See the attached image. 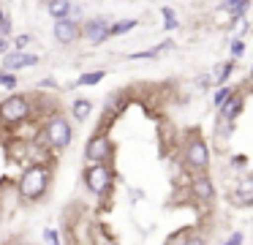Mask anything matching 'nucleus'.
I'll list each match as a JSON object with an SVG mask.
<instances>
[{
  "label": "nucleus",
  "instance_id": "13",
  "mask_svg": "<svg viewBox=\"0 0 253 245\" xmlns=\"http://www.w3.org/2000/svg\"><path fill=\"white\" fill-rule=\"evenodd\" d=\"M251 5V0H220V11L229 14V25H234L237 19H242Z\"/></svg>",
  "mask_w": 253,
  "mask_h": 245
},
{
  "label": "nucleus",
  "instance_id": "23",
  "mask_svg": "<svg viewBox=\"0 0 253 245\" xmlns=\"http://www.w3.org/2000/svg\"><path fill=\"white\" fill-rule=\"evenodd\" d=\"M234 93V87H229V85H220V87H215V96H212V103H215V109H220L226 103V98Z\"/></svg>",
  "mask_w": 253,
  "mask_h": 245
},
{
  "label": "nucleus",
  "instance_id": "16",
  "mask_svg": "<svg viewBox=\"0 0 253 245\" xmlns=\"http://www.w3.org/2000/svg\"><path fill=\"white\" fill-rule=\"evenodd\" d=\"M90 112H93V103H90L87 98H77V101L71 103V114H74V120H79V123H84V120L90 117Z\"/></svg>",
  "mask_w": 253,
  "mask_h": 245
},
{
  "label": "nucleus",
  "instance_id": "1",
  "mask_svg": "<svg viewBox=\"0 0 253 245\" xmlns=\"http://www.w3.org/2000/svg\"><path fill=\"white\" fill-rule=\"evenodd\" d=\"M182 166L193 174H202L212 163V150H210L207 139L202 136V131H188L182 139Z\"/></svg>",
  "mask_w": 253,
  "mask_h": 245
},
{
  "label": "nucleus",
  "instance_id": "19",
  "mask_svg": "<svg viewBox=\"0 0 253 245\" xmlns=\"http://www.w3.org/2000/svg\"><path fill=\"white\" fill-rule=\"evenodd\" d=\"M174 44L171 41H164V44H158V47H153V49H144V52H133V54H128L131 60H150V57H158L164 49H171Z\"/></svg>",
  "mask_w": 253,
  "mask_h": 245
},
{
  "label": "nucleus",
  "instance_id": "27",
  "mask_svg": "<svg viewBox=\"0 0 253 245\" xmlns=\"http://www.w3.org/2000/svg\"><path fill=\"white\" fill-rule=\"evenodd\" d=\"M180 245H207V237H204V234H196V232H191V234H188V237L182 240Z\"/></svg>",
  "mask_w": 253,
  "mask_h": 245
},
{
  "label": "nucleus",
  "instance_id": "20",
  "mask_svg": "<svg viewBox=\"0 0 253 245\" xmlns=\"http://www.w3.org/2000/svg\"><path fill=\"white\" fill-rule=\"evenodd\" d=\"M136 25H139L136 19H120V22H112V25H109V38H112V36H126V33H131Z\"/></svg>",
  "mask_w": 253,
  "mask_h": 245
},
{
  "label": "nucleus",
  "instance_id": "34",
  "mask_svg": "<svg viewBox=\"0 0 253 245\" xmlns=\"http://www.w3.org/2000/svg\"><path fill=\"white\" fill-rule=\"evenodd\" d=\"M0 19H3V11H0Z\"/></svg>",
  "mask_w": 253,
  "mask_h": 245
},
{
  "label": "nucleus",
  "instance_id": "25",
  "mask_svg": "<svg viewBox=\"0 0 253 245\" xmlns=\"http://www.w3.org/2000/svg\"><path fill=\"white\" fill-rule=\"evenodd\" d=\"M220 245H245V234H242L240 229H237V232H231V234H229V237H226Z\"/></svg>",
  "mask_w": 253,
  "mask_h": 245
},
{
  "label": "nucleus",
  "instance_id": "18",
  "mask_svg": "<svg viewBox=\"0 0 253 245\" xmlns=\"http://www.w3.org/2000/svg\"><path fill=\"white\" fill-rule=\"evenodd\" d=\"M212 134L218 136V139H229V136L234 134V120H226V117H220V114H218V120H215V128H212Z\"/></svg>",
  "mask_w": 253,
  "mask_h": 245
},
{
  "label": "nucleus",
  "instance_id": "35",
  "mask_svg": "<svg viewBox=\"0 0 253 245\" xmlns=\"http://www.w3.org/2000/svg\"><path fill=\"white\" fill-rule=\"evenodd\" d=\"M44 3H49V0H44Z\"/></svg>",
  "mask_w": 253,
  "mask_h": 245
},
{
  "label": "nucleus",
  "instance_id": "14",
  "mask_svg": "<svg viewBox=\"0 0 253 245\" xmlns=\"http://www.w3.org/2000/svg\"><path fill=\"white\" fill-rule=\"evenodd\" d=\"M49 14H52V19H66V16H71V8H74V3L71 0H49Z\"/></svg>",
  "mask_w": 253,
  "mask_h": 245
},
{
  "label": "nucleus",
  "instance_id": "32",
  "mask_svg": "<svg viewBox=\"0 0 253 245\" xmlns=\"http://www.w3.org/2000/svg\"><path fill=\"white\" fill-rule=\"evenodd\" d=\"M11 52V44H8V38H0V54H8Z\"/></svg>",
  "mask_w": 253,
  "mask_h": 245
},
{
  "label": "nucleus",
  "instance_id": "8",
  "mask_svg": "<svg viewBox=\"0 0 253 245\" xmlns=\"http://www.w3.org/2000/svg\"><path fill=\"white\" fill-rule=\"evenodd\" d=\"M82 36L87 38L93 47H98V44H104L106 38H109V22H106L104 16H93V19H87L82 25Z\"/></svg>",
  "mask_w": 253,
  "mask_h": 245
},
{
  "label": "nucleus",
  "instance_id": "5",
  "mask_svg": "<svg viewBox=\"0 0 253 245\" xmlns=\"http://www.w3.org/2000/svg\"><path fill=\"white\" fill-rule=\"evenodd\" d=\"M44 139H46V145L55 147V150H66V147L74 142L71 123H68L63 114H52V120L46 123V128H44Z\"/></svg>",
  "mask_w": 253,
  "mask_h": 245
},
{
  "label": "nucleus",
  "instance_id": "9",
  "mask_svg": "<svg viewBox=\"0 0 253 245\" xmlns=\"http://www.w3.org/2000/svg\"><path fill=\"white\" fill-rule=\"evenodd\" d=\"M52 30H55V38H57V41H60V44H66V47H68V44H74L79 36H82V27L77 25V19H74V16H66V19H57Z\"/></svg>",
  "mask_w": 253,
  "mask_h": 245
},
{
  "label": "nucleus",
  "instance_id": "2",
  "mask_svg": "<svg viewBox=\"0 0 253 245\" xmlns=\"http://www.w3.org/2000/svg\"><path fill=\"white\" fill-rule=\"evenodd\" d=\"M49 185H52V169L44 166V163H33L19 177V196L25 201H39L46 196Z\"/></svg>",
  "mask_w": 253,
  "mask_h": 245
},
{
  "label": "nucleus",
  "instance_id": "26",
  "mask_svg": "<svg viewBox=\"0 0 253 245\" xmlns=\"http://www.w3.org/2000/svg\"><path fill=\"white\" fill-rule=\"evenodd\" d=\"M0 87H6V90H14V87H17V76H14L11 71L0 74Z\"/></svg>",
  "mask_w": 253,
  "mask_h": 245
},
{
  "label": "nucleus",
  "instance_id": "31",
  "mask_svg": "<svg viewBox=\"0 0 253 245\" xmlns=\"http://www.w3.org/2000/svg\"><path fill=\"white\" fill-rule=\"evenodd\" d=\"M8 33H11V19H8V14H3V19H0V38H6Z\"/></svg>",
  "mask_w": 253,
  "mask_h": 245
},
{
  "label": "nucleus",
  "instance_id": "12",
  "mask_svg": "<svg viewBox=\"0 0 253 245\" xmlns=\"http://www.w3.org/2000/svg\"><path fill=\"white\" fill-rule=\"evenodd\" d=\"M39 57L30 52H8L3 54V68L6 71H17V68H28V65H36Z\"/></svg>",
  "mask_w": 253,
  "mask_h": 245
},
{
  "label": "nucleus",
  "instance_id": "30",
  "mask_svg": "<svg viewBox=\"0 0 253 245\" xmlns=\"http://www.w3.org/2000/svg\"><path fill=\"white\" fill-rule=\"evenodd\" d=\"M44 240L49 245H60V234H57L55 229H44Z\"/></svg>",
  "mask_w": 253,
  "mask_h": 245
},
{
  "label": "nucleus",
  "instance_id": "29",
  "mask_svg": "<svg viewBox=\"0 0 253 245\" xmlns=\"http://www.w3.org/2000/svg\"><path fill=\"white\" fill-rule=\"evenodd\" d=\"M30 44H33V36H28V33L14 38V47H17V52H25V47H30Z\"/></svg>",
  "mask_w": 253,
  "mask_h": 245
},
{
  "label": "nucleus",
  "instance_id": "28",
  "mask_svg": "<svg viewBox=\"0 0 253 245\" xmlns=\"http://www.w3.org/2000/svg\"><path fill=\"white\" fill-rule=\"evenodd\" d=\"M229 166H231V169H245V166H248V155H242V152L231 155V158H229Z\"/></svg>",
  "mask_w": 253,
  "mask_h": 245
},
{
  "label": "nucleus",
  "instance_id": "17",
  "mask_svg": "<svg viewBox=\"0 0 253 245\" xmlns=\"http://www.w3.org/2000/svg\"><path fill=\"white\" fill-rule=\"evenodd\" d=\"M234 68H237L234 60H226V63H220L218 68H215L218 74H212V85H218V87H220V85H226V82H229V76L234 74Z\"/></svg>",
  "mask_w": 253,
  "mask_h": 245
},
{
  "label": "nucleus",
  "instance_id": "22",
  "mask_svg": "<svg viewBox=\"0 0 253 245\" xmlns=\"http://www.w3.org/2000/svg\"><path fill=\"white\" fill-rule=\"evenodd\" d=\"M104 76H106V71H87V74H82V76H79V79H77V85H79V87H90V85H98V82L104 79Z\"/></svg>",
  "mask_w": 253,
  "mask_h": 245
},
{
  "label": "nucleus",
  "instance_id": "3",
  "mask_svg": "<svg viewBox=\"0 0 253 245\" xmlns=\"http://www.w3.org/2000/svg\"><path fill=\"white\" fill-rule=\"evenodd\" d=\"M115 177L117 174L109 163H87V169H84V188L93 196L104 199V196H109V191L115 188Z\"/></svg>",
  "mask_w": 253,
  "mask_h": 245
},
{
  "label": "nucleus",
  "instance_id": "4",
  "mask_svg": "<svg viewBox=\"0 0 253 245\" xmlns=\"http://www.w3.org/2000/svg\"><path fill=\"white\" fill-rule=\"evenodd\" d=\"M84 158L87 163H109L115 158V142L106 131H95L84 145Z\"/></svg>",
  "mask_w": 253,
  "mask_h": 245
},
{
  "label": "nucleus",
  "instance_id": "15",
  "mask_svg": "<svg viewBox=\"0 0 253 245\" xmlns=\"http://www.w3.org/2000/svg\"><path fill=\"white\" fill-rule=\"evenodd\" d=\"M123 109H126V93H123V90L112 93V96L106 98V114H109V117H115V114H120Z\"/></svg>",
  "mask_w": 253,
  "mask_h": 245
},
{
  "label": "nucleus",
  "instance_id": "6",
  "mask_svg": "<svg viewBox=\"0 0 253 245\" xmlns=\"http://www.w3.org/2000/svg\"><path fill=\"white\" fill-rule=\"evenodd\" d=\"M188 191H191L193 201H199V204H215V199H218V188H215V180L210 177L207 172L202 174H193L191 177V185H188Z\"/></svg>",
  "mask_w": 253,
  "mask_h": 245
},
{
  "label": "nucleus",
  "instance_id": "24",
  "mask_svg": "<svg viewBox=\"0 0 253 245\" xmlns=\"http://www.w3.org/2000/svg\"><path fill=\"white\" fill-rule=\"evenodd\" d=\"M229 54H231L229 60H234V63H237V60H240L242 54H245V41H242V38H231V44H229Z\"/></svg>",
  "mask_w": 253,
  "mask_h": 245
},
{
  "label": "nucleus",
  "instance_id": "21",
  "mask_svg": "<svg viewBox=\"0 0 253 245\" xmlns=\"http://www.w3.org/2000/svg\"><path fill=\"white\" fill-rule=\"evenodd\" d=\"M161 16H164V30H177V27H180V19H177L171 5H164V8H161Z\"/></svg>",
  "mask_w": 253,
  "mask_h": 245
},
{
  "label": "nucleus",
  "instance_id": "11",
  "mask_svg": "<svg viewBox=\"0 0 253 245\" xmlns=\"http://www.w3.org/2000/svg\"><path fill=\"white\" fill-rule=\"evenodd\" d=\"M218 112H220V117L234 120V123H237V117L245 112V93H242V90H234L229 98H226V103L218 109Z\"/></svg>",
  "mask_w": 253,
  "mask_h": 245
},
{
  "label": "nucleus",
  "instance_id": "7",
  "mask_svg": "<svg viewBox=\"0 0 253 245\" xmlns=\"http://www.w3.org/2000/svg\"><path fill=\"white\" fill-rule=\"evenodd\" d=\"M30 117V101L25 96H8L6 101L0 103V120L3 123H22V120Z\"/></svg>",
  "mask_w": 253,
  "mask_h": 245
},
{
  "label": "nucleus",
  "instance_id": "33",
  "mask_svg": "<svg viewBox=\"0 0 253 245\" xmlns=\"http://www.w3.org/2000/svg\"><path fill=\"white\" fill-rule=\"evenodd\" d=\"M0 223H3V207H0Z\"/></svg>",
  "mask_w": 253,
  "mask_h": 245
},
{
  "label": "nucleus",
  "instance_id": "10",
  "mask_svg": "<svg viewBox=\"0 0 253 245\" xmlns=\"http://www.w3.org/2000/svg\"><path fill=\"white\" fill-rule=\"evenodd\" d=\"M231 204L234 207H253V174L242 177L231 191Z\"/></svg>",
  "mask_w": 253,
  "mask_h": 245
}]
</instances>
